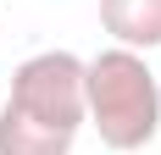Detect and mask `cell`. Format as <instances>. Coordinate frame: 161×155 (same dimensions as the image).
Here are the masks:
<instances>
[{
    "instance_id": "obj_2",
    "label": "cell",
    "mask_w": 161,
    "mask_h": 155,
    "mask_svg": "<svg viewBox=\"0 0 161 155\" xmlns=\"http://www.w3.org/2000/svg\"><path fill=\"white\" fill-rule=\"evenodd\" d=\"M6 105L28 122H45L56 133H72L78 139L83 122H89V105H83V61L72 50H39L11 72V94Z\"/></svg>"
},
{
    "instance_id": "obj_3",
    "label": "cell",
    "mask_w": 161,
    "mask_h": 155,
    "mask_svg": "<svg viewBox=\"0 0 161 155\" xmlns=\"http://www.w3.org/2000/svg\"><path fill=\"white\" fill-rule=\"evenodd\" d=\"M100 28L122 50H161V0H100Z\"/></svg>"
},
{
    "instance_id": "obj_4",
    "label": "cell",
    "mask_w": 161,
    "mask_h": 155,
    "mask_svg": "<svg viewBox=\"0 0 161 155\" xmlns=\"http://www.w3.org/2000/svg\"><path fill=\"white\" fill-rule=\"evenodd\" d=\"M72 133H56L45 122L17 116L11 105H0V155H72Z\"/></svg>"
},
{
    "instance_id": "obj_1",
    "label": "cell",
    "mask_w": 161,
    "mask_h": 155,
    "mask_svg": "<svg viewBox=\"0 0 161 155\" xmlns=\"http://www.w3.org/2000/svg\"><path fill=\"white\" fill-rule=\"evenodd\" d=\"M83 105H89V127L100 144L117 155L145 150L161 133V83L139 50H100L83 61Z\"/></svg>"
}]
</instances>
